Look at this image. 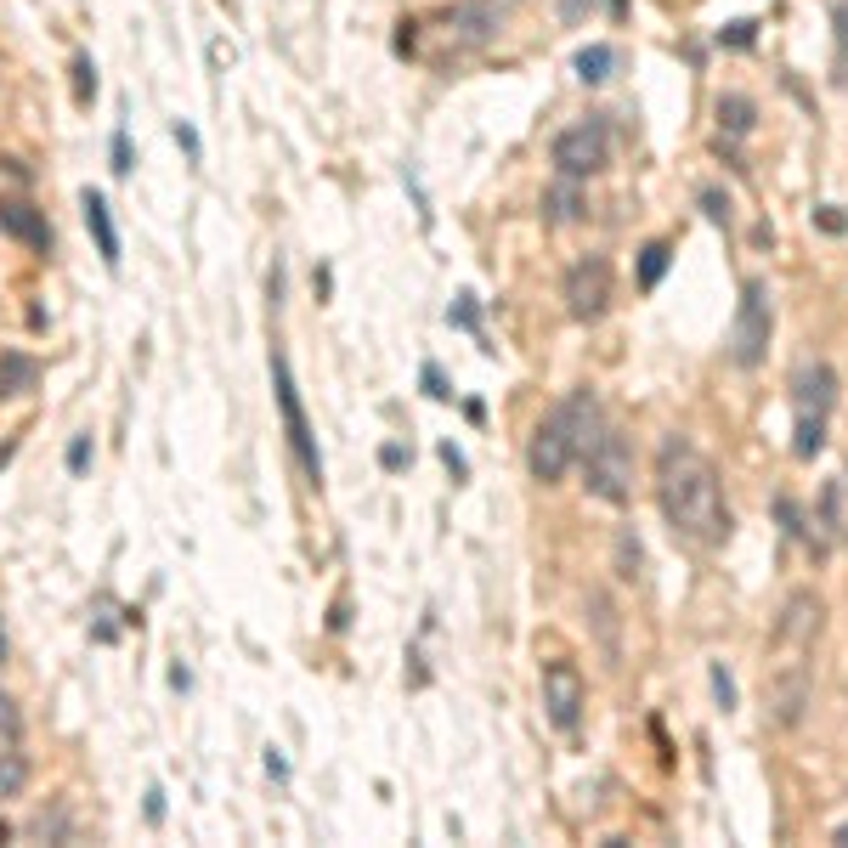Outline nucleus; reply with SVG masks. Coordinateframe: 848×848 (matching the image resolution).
Returning a JSON list of instances; mask_svg holds the SVG:
<instances>
[{
	"label": "nucleus",
	"instance_id": "f257e3e1",
	"mask_svg": "<svg viewBox=\"0 0 848 848\" xmlns=\"http://www.w3.org/2000/svg\"><path fill=\"white\" fill-rule=\"evenodd\" d=\"M657 504L673 537L695 548H724L735 532V515L724 504V481L702 447H690L684 436H668L657 453Z\"/></svg>",
	"mask_w": 848,
	"mask_h": 848
},
{
	"label": "nucleus",
	"instance_id": "f03ea898",
	"mask_svg": "<svg viewBox=\"0 0 848 848\" xmlns=\"http://www.w3.org/2000/svg\"><path fill=\"white\" fill-rule=\"evenodd\" d=\"M600 396H594L588 385H577L566 402H555L543 419H537V430H532V441H526V470H532V481L537 486H561L566 475H572V464L583 459V447L600 436Z\"/></svg>",
	"mask_w": 848,
	"mask_h": 848
},
{
	"label": "nucleus",
	"instance_id": "7ed1b4c3",
	"mask_svg": "<svg viewBox=\"0 0 848 848\" xmlns=\"http://www.w3.org/2000/svg\"><path fill=\"white\" fill-rule=\"evenodd\" d=\"M272 396H278V419H283V441H289V453L294 464H301V481L312 492H323V453H317V436H312V419L301 408V385H294V368L289 357L272 345Z\"/></svg>",
	"mask_w": 848,
	"mask_h": 848
},
{
	"label": "nucleus",
	"instance_id": "20e7f679",
	"mask_svg": "<svg viewBox=\"0 0 848 848\" xmlns=\"http://www.w3.org/2000/svg\"><path fill=\"white\" fill-rule=\"evenodd\" d=\"M577 464H583V486L600 504H628L634 498V441L617 425H600V436L583 447Z\"/></svg>",
	"mask_w": 848,
	"mask_h": 848
},
{
	"label": "nucleus",
	"instance_id": "39448f33",
	"mask_svg": "<svg viewBox=\"0 0 848 848\" xmlns=\"http://www.w3.org/2000/svg\"><path fill=\"white\" fill-rule=\"evenodd\" d=\"M770 334H775V301H770V283L764 278H746L741 283V306H735V323H730V363L735 368H758L770 357Z\"/></svg>",
	"mask_w": 848,
	"mask_h": 848
},
{
	"label": "nucleus",
	"instance_id": "423d86ee",
	"mask_svg": "<svg viewBox=\"0 0 848 848\" xmlns=\"http://www.w3.org/2000/svg\"><path fill=\"white\" fill-rule=\"evenodd\" d=\"M548 165H555V176H566V181L600 176L611 165V125H606V114H588V119L566 125L555 142H548Z\"/></svg>",
	"mask_w": 848,
	"mask_h": 848
},
{
	"label": "nucleus",
	"instance_id": "0eeeda50",
	"mask_svg": "<svg viewBox=\"0 0 848 848\" xmlns=\"http://www.w3.org/2000/svg\"><path fill=\"white\" fill-rule=\"evenodd\" d=\"M611 294H617V272H611L606 255L572 261L566 289H561V301H566V317H572V323H600V317L611 312Z\"/></svg>",
	"mask_w": 848,
	"mask_h": 848
},
{
	"label": "nucleus",
	"instance_id": "6e6552de",
	"mask_svg": "<svg viewBox=\"0 0 848 848\" xmlns=\"http://www.w3.org/2000/svg\"><path fill=\"white\" fill-rule=\"evenodd\" d=\"M583 708H588V684H583V673L572 668V662H543V713H548V724H555L561 735H572L577 724H583Z\"/></svg>",
	"mask_w": 848,
	"mask_h": 848
},
{
	"label": "nucleus",
	"instance_id": "1a4fd4ad",
	"mask_svg": "<svg viewBox=\"0 0 848 848\" xmlns=\"http://www.w3.org/2000/svg\"><path fill=\"white\" fill-rule=\"evenodd\" d=\"M786 390H792L797 419H831V408H837V374H831V363H820V357H804V363H797L792 379H786Z\"/></svg>",
	"mask_w": 848,
	"mask_h": 848
},
{
	"label": "nucleus",
	"instance_id": "9d476101",
	"mask_svg": "<svg viewBox=\"0 0 848 848\" xmlns=\"http://www.w3.org/2000/svg\"><path fill=\"white\" fill-rule=\"evenodd\" d=\"M820 617H826L820 594L815 588H797L792 600H786V611H781V622H775V645H781V651H792V657H809V645L820 634Z\"/></svg>",
	"mask_w": 848,
	"mask_h": 848
},
{
	"label": "nucleus",
	"instance_id": "9b49d317",
	"mask_svg": "<svg viewBox=\"0 0 848 848\" xmlns=\"http://www.w3.org/2000/svg\"><path fill=\"white\" fill-rule=\"evenodd\" d=\"M0 238L34 249V255H52V249H57L52 221H45V210L29 205V198H0Z\"/></svg>",
	"mask_w": 848,
	"mask_h": 848
},
{
	"label": "nucleus",
	"instance_id": "f8f14e48",
	"mask_svg": "<svg viewBox=\"0 0 848 848\" xmlns=\"http://www.w3.org/2000/svg\"><path fill=\"white\" fill-rule=\"evenodd\" d=\"M441 18H447L459 45H486L504 29V7H498V0H459V7H447Z\"/></svg>",
	"mask_w": 848,
	"mask_h": 848
},
{
	"label": "nucleus",
	"instance_id": "ddd939ff",
	"mask_svg": "<svg viewBox=\"0 0 848 848\" xmlns=\"http://www.w3.org/2000/svg\"><path fill=\"white\" fill-rule=\"evenodd\" d=\"M770 708H775V724L781 730H797L804 724V708H809V662L797 657L775 673V695H770Z\"/></svg>",
	"mask_w": 848,
	"mask_h": 848
},
{
	"label": "nucleus",
	"instance_id": "4468645a",
	"mask_svg": "<svg viewBox=\"0 0 848 848\" xmlns=\"http://www.w3.org/2000/svg\"><path fill=\"white\" fill-rule=\"evenodd\" d=\"M80 210H85V232H91V243H96V255H103V266L119 272V227H114L108 198L96 192V187H85V192H80Z\"/></svg>",
	"mask_w": 848,
	"mask_h": 848
},
{
	"label": "nucleus",
	"instance_id": "2eb2a0df",
	"mask_svg": "<svg viewBox=\"0 0 848 848\" xmlns=\"http://www.w3.org/2000/svg\"><path fill=\"white\" fill-rule=\"evenodd\" d=\"M40 357L29 352H0V402H18V396L40 390Z\"/></svg>",
	"mask_w": 848,
	"mask_h": 848
},
{
	"label": "nucleus",
	"instance_id": "dca6fc26",
	"mask_svg": "<svg viewBox=\"0 0 848 848\" xmlns=\"http://www.w3.org/2000/svg\"><path fill=\"white\" fill-rule=\"evenodd\" d=\"M617 63H622V52H617V45H606V40H594V45H583V52H577V80L583 85H606L611 74H617Z\"/></svg>",
	"mask_w": 848,
	"mask_h": 848
},
{
	"label": "nucleus",
	"instance_id": "f3484780",
	"mask_svg": "<svg viewBox=\"0 0 848 848\" xmlns=\"http://www.w3.org/2000/svg\"><path fill=\"white\" fill-rule=\"evenodd\" d=\"M543 221H548V227L583 221V187L561 176V187H548V192H543Z\"/></svg>",
	"mask_w": 848,
	"mask_h": 848
},
{
	"label": "nucleus",
	"instance_id": "a211bd4d",
	"mask_svg": "<svg viewBox=\"0 0 848 848\" xmlns=\"http://www.w3.org/2000/svg\"><path fill=\"white\" fill-rule=\"evenodd\" d=\"M29 775H34V770H29V753H23L18 741H7V746H0V804L29 792Z\"/></svg>",
	"mask_w": 848,
	"mask_h": 848
},
{
	"label": "nucleus",
	"instance_id": "6ab92c4d",
	"mask_svg": "<svg viewBox=\"0 0 848 848\" xmlns=\"http://www.w3.org/2000/svg\"><path fill=\"white\" fill-rule=\"evenodd\" d=\"M758 125V103L753 96H741V91H724L719 96V130H730V136H746Z\"/></svg>",
	"mask_w": 848,
	"mask_h": 848
},
{
	"label": "nucleus",
	"instance_id": "aec40b11",
	"mask_svg": "<svg viewBox=\"0 0 848 848\" xmlns=\"http://www.w3.org/2000/svg\"><path fill=\"white\" fill-rule=\"evenodd\" d=\"M668 266H673V249H668L662 238H657V243H645V249H639V289L651 294V289L668 278Z\"/></svg>",
	"mask_w": 848,
	"mask_h": 848
},
{
	"label": "nucleus",
	"instance_id": "412c9836",
	"mask_svg": "<svg viewBox=\"0 0 848 848\" xmlns=\"http://www.w3.org/2000/svg\"><path fill=\"white\" fill-rule=\"evenodd\" d=\"M69 74H74V108H91V103H96V91H103V80H96V63H91V52H74Z\"/></svg>",
	"mask_w": 848,
	"mask_h": 848
},
{
	"label": "nucleus",
	"instance_id": "4be33fe9",
	"mask_svg": "<svg viewBox=\"0 0 848 848\" xmlns=\"http://www.w3.org/2000/svg\"><path fill=\"white\" fill-rule=\"evenodd\" d=\"M820 447H826V419H797L792 430V459H820Z\"/></svg>",
	"mask_w": 848,
	"mask_h": 848
},
{
	"label": "nucleus",
	"instance_id": "5701e85b",
	"mask_svg": "<svg viewBox=\"0 0 848 848\" xmlns=\"http://www.w3.org/2000/svg\"><path fill=\"white\" fill-rule=\"evenodd\" d=\"M588 611H594V628H600V639H606V657H617V606L606 600L600 588L588 594Z\"/></svg>",
	"mask_w": 848,
	"mask_h": 848
},
{
	"label": "nucleus",
	"instance_id": "b1692460",
	"mask_svg": "<svg viewBox=\"0 0 848 848\" xmlns=\"http://www.w3.org/2000/svg\"><path fill=\"white\" fill-rule=\"evenodd\" d=\"M639 566H645V548H639V537L622 526V532H617V577H628V583H634V577H639Z\"/></svg>",
	"mask_w": 848,
	"mask_h": 848
},
{
	"label": "nucleus",
	"instance_id": "393cba45",
	"mask_svg": "<svg viewBox=\"0 0 848 848\" xmlns=\"http://www.w3.org/2000/svg\"><path fill=\"white\" fill-rule=\"evenodd\" d=\"M63 464H69V475H85V470L96 464V441H91V430H80V436L69 441V453H63Z\"/></svg>",
	"mask_w": 848,
	"mask_h": 848
},
{
	"label": "nucleus",
	"instance_id": "a878e982",
	"mask_svg": "<svg viewBox=\"0 0 848 848\" xmlns=\"http://www.w3.org/2000/svg\"><path fill=\"white\" fill-rule=\"evenodd\" d=\"M34 837H45V842H69V837H74V820H69V809H52V815H40V820H34Z\"/></svg>",
	"mask_w": 848,
	"mask_h": 848
},
{
	"label": "nucleus",
	"instance_id": "bb28decb",
	"mask_svg": "<svg viewBox=\"0 0 848 848\" xmlns=\"http://www.w3.org/2000/svg\"><path fill=\"white\" fill-rule=\"evenodd\" d=\"M753 40H758V23H753V18H735V23L719 29V45H730V52H746Z\"/></svg>",
	"mask_w": 848,
	"mask_h": 848
},
{
	"label": "nucleus",
	"instance_id": "cd10ccee",
	"mask_svg": "<svg viewBox=\"0 0 848 848\" xmlns=\"http://www.w3.org/2000/svg\"><path fill=\"white\" fill-rule=\"evenodd\" d=\"M108 170H114L119 181L136 170V154H130V136H125V130H114V142H108Z\"/></svg>",
	"mask_w": 848,
	"mask_h": 848
},
{
	"label": "nucleus",
	"instance_id": "c85d7f7f",
	"mask_svg": "<svg viewBox=\"0 0 848 848\" xmlns=\"http://www.w3.org/2000/svg\"><path fill=\"white\" fill-rule=\"evenodd\" d=\"M447 323L453 328H464V334H475L481 328V312H475V294H459L453 306H447Z\"/></svg>",
	"mask_w": 848,
	"mask_h": 848
},
{
	"label": "nucleus",
	"instance_id": "c756f323",
	"mask_svg": "<svg viewBox=\"0 0 848 848\" xmlns=\"http://www.w3.org/2000/svg\"><path fill=\"white\" fill-rule=\"evenodd\" d=\"M419 385H425L430 402H453V385H447V374H441L436 363H425V368H419Z\"/></svg>",
	"mask_w": 848,
	"mask_h": 848
},
{
	"label": "nucleus",
	"instance_id": "7c9ffc66",
	"mask_svg": "<svg viewBox=\"0 0 848 848\" xmlns=\"http://www.w3.org/2000/svg\"><path fill=\"white\" fill-rule=\"evenodd\" d=\"M0 735H7V741L23 735V713H18V695L12 690H0Z\"/></svg>",
	"mask_w": 848,
	"mask_h": 848
},
{
	"label": "nucleus",
	"instance_id": "2f4dec72",
	"mask_svg": "<svg viewBox=\"0 0 848 848\" xmlns=\"http://www.w3.org/2000/svg\"><path fill=\"white\" fill-rule=\"evenodd\" d=\"M695 198H702V210H708V221L730 227V192H724V187H702V192H695Z\"/></svg>",
	"mask_w": 848,
	"mask_h": 848
},
{
	"label": "nucleus",
	"instance_id": "473e14b6",
	"mask_svg": "<svg viewBox=\"0 0 848 848\" xmlns=\"http://www.w3.org/2000/svg\"><path fill=\"white\" fill-rule=\"evenodd\" d=\"M176 147H181V154H187L192 165H198V159H205V136H198V130H192L187 119H176Z\"/></svg>",
	"mask_w": 848,
	"mask_h": 848
},
{
	"label": "nucleus",
	"instance_id": "72a5a7b5",
	"mask_svg": "<svg viewBox=\"0 0 848 848\" xmlns=\"http://www.w3.org/2000/svg\"><path fill=\"white\" fill-rule=\"evenodd\" d=\"M713 695H719V708H724V713H735V679H730L724 662H713Z\"/></svg>",
	"mask_w": 848,
	"mask_h": 848
},
{
	"label": "nucleus",
	"instance_id": "f704fd0d",
	"mask_svg": "<svg viewBox=\"0 0 848 848\" xmlns=\"http://www.w3.org/2000/svg\"><path fill=\"white\" fill-rule=\"evenodd\" d=\"M413 52H419V23L402 18V23H396V57H413Z\"/></svg>",
	"mask_w": 848,
	"mask_h": 848
},
{
	"label": "nucleus",
	"instance_id": "c9c22d12",
	"mask_svg": "<svg viewBox=\"0 0 848 848\" xmlns=\"http://www.w3.org/2000/svg\"><path fill=\"white\" fill-rule=\"evenodd\" d=\"M408 459H413V453H408L402 441H385V447H379V464H385V470H408Z\"/></svg>",
	"mask_w": 848,
	"mask_h": 848
},
{
	"label": "nucleus",
	"instance_id": "e433bc0d",
	"mask_svg": "<svg viewBox=\"0 0 848 848\" xmlns=\"http://www.w3.org/2000/svg\"><path fill=\"white\" fill-rule=\"evenodd\" d=\"M436 453H441V464H447V470H453L459 481L470 475V464H464V453H459V447H453V441H441V447H436Z\"/></svg>",
	"mask_w": 848,
	"mask_h": 848
},
{
	"label": "nucleus",
	"instance_id": "4c0bfd02",
	"mask_svg": "<svg viewBox=\"0 0 848 848\" xmlns=\"http://www.w3.org/2000/svg\"><path fill=\"white\" fill-rule=\"evenodd\" d=\"M815 221H820V232H831V238H837V232L848 227V221L837 216V205H820V210H815Z\"/></svg>",
	"mask_w": 848,
	"mask_h": 848
},
{
	"label": "nucleus",
	"instance_id": "58836bf2",
	"mask_svg": "<svg viewBox=\"0 0 848 848\" xmlns=\"http://www.w3.org/2000/svg\"><path fill=\"white\" fill-rule=\"evenodd\" d=\"M266 775H272V781H289V758L278 753V746H266Z\"/></svg>",
	"mask_w": 848,
	"mask_h": 848
},
{
	"label": "nucleus",
	"instance_id": "ea45409f",
	"mask_svg": "<svg viewBox=\"0 0 848 848\" xmlns=\"http://www.w3.org/2000/svg\"><path fill=\"white\" fill-rule=\"evenodd\" d=\"M831 18H837V52H842V63H848V7H837Z\"/></svg>",
	"mask_w": 848,
	"mask_h": 848
},
{
	"label": "nucleus",
	"instance_id": "a19ab883",
	"mask_svg": "<svg viewBox=\"0 0 848 848\" xmlns=\"http://www.w3.org/2000/svg\"><path fill=\"white\" fill-rule=\"evenodd\" d=\"M147 820H154V826L165 820V792H159V786H154V792H147Z\"/></svg>",
	"mask_w": 848,
	"mask_h": 848
},
{
	"label": "nucleus",
	"instance_id": "79ce46f5",
	"mask_svg": "<svg viewBox=\"0 0 848 848\" xmlns=\"http://www.w3.org/2000/svg\"><path fill=\"white\" fill-rule=\"evenodd\" d=\"M170 690H192V668L176 662V668H170Z\"/></svg>",
	"mask_w": 848,
	"mask_h": 848
},
{
	"label": "nucleus",
	"instance_id": "37998d69",
	"mask_svg": "<svg viewBox=\"0 0 848 848\" xmlns=\"http://www.w3.org/2000/svg\"><path fill=\"white\" fill-rule=\"evenodd\" d=\"M831 842H842V848H848V826H837V831H831Z\"/></svg>",
	"mask_w": 848,
	"mask_h": 848
},
{
	"label": "nucleus",
	"instance_id": "c03bdc74",
	"mask_svg": "<svg viewBox=\"0 0 848 848\" xmlns=\"http://www.w3.org/2000/svg\"><path fill=\"white\" fill-rule=\"evenodd\" d=\"M0 668H7V628H0Z\"/></svg>",
	"mask_w": 848,
	"mask_h": 848
},
{
	"label": "nucleus",
	"instance_id": "a18cd8bd",
	"mask_svg": "<svg viewBox=\"0 0 848 848\" xmlns=\"http://www.w3.org/2000/svg\"><path fill=\"white\" fill-rule=\"evenodd\" d=\"M12 837V820H0V842H7Z\"/></svg>",
	"mask_w": 848,
	"mask_h": 848
}]
</instances>
